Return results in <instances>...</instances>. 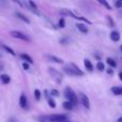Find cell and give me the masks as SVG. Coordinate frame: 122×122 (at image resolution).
I'll list each match as a JSON object with an SVG mask.
<instances>
[{
	"mask_svg": "<svg viewBox=\"0 0 122 122\" xmlns=\"http://www.w3.org/2000/svg\"><path fill=\"white\" fill-rule=\"evenodd\" d=\"M15 14H16V16L18 17L19 19H21V20H23V21H25L26 24H30V20H29V18H27V17H26V16H25V15H24V14H21L20 12H16V13H15Z\"/></svg>",
	"mask_w": 122,
	"mask_h": 122,
	"instance_id": "9a60e30c",
	"label": "cell"
},
{
	"mask_svg": "<svg viewBox=\"0 0 122 122\" xmlns=\"http://www.w3.org/2000/svg\"><path fill=\"white\" fill-rule=\"evenodd\" d=\"M48 73L51 74V76L53 77V79L55 80L57 84H61L63 79V75L60 73L59 71H57L56 69L54 67H48Z\"/></svg>",
	"mask_w": 122,
	"mask_h": 122,
	"instance_id": "277c9868",
	"label": "cell"
},
{
	"mask_svg": "<svg viewBox=\"0 0 122 122\" xmlns=\"http://www.w3.org/2000/svg\"><path fill=\"white\" fill-rule=\"evenodd\" d=\"M0 80H1L2 84L8 85V84H10V81H11V77L9 75H6V74H2V75L0 76Z\"/></svg>",
	"mask_w": 122,
	"mask_h": 122,
	"instance_id": "30bf717a",
	"label": "cell"
},
{
	"mask_svg": "<svg viewBox=\"0 0 122 122\" xmlns=\"http://www.w3.org/2000/svg\"><path fill=\"white\" fill-rule=\"evenodd\" d=\"M119 12H120L121 14H122V9H120V10H119Z\"/></svg>",
	"mask_w": 122,
	"mask_h": 122,
	"instance_id": "d6a6232c",
	"label": "cell"
},
{
	"mask_svg": "<svg viewBox=\"0 0 122 122\" xmlns=\"http://www.w3.org/2000/svg\"><path fill=\"white\" fill-rule=\"evenodd\" d=\"M110 39H112L114 42H118L120 40V33L118 31H112L110 33Z\"/></svg>",
	"mask_w": 122,
	"mask_h": 122,
	"instance_id": "7c38bea8",
	"label": "cell"
},
{
	"mask_svg": "<svg viewBox=\"0 0 122 122\" xmlns=\"http://www.w3.org/2000/svg\"><path fill=\"white\" fill-rule=\"evenodd\" d=\"M115 6H116L117 9H122V0H117L116 2H115Z\"/></svg>",
	"mask_w": 122,
	"mask_h": 122,
	"instance_id": "484cf974",
	"label": "cell"
},
{
	"mask_svg": "<svg viewBox=\"0 0 122 122\" xmlns=\"http://www.w3.org/2000/svg\"><path fill=\"white\" fill-rule=\"evenodd\" d=\"M73 104H71L70 102H67V101H65V102H63V108L64 109H66V110H72L73 109Z\"/></svg>",
	"mask_w": 122,
	"mask_h": 122,
	"instance_id": "e0dca14e",
	"label": "cell"
},
{
	"mask_svg": "<svg viewBox=\"0 0 122 122\" xmlns=\"http://www.w3.org/2000/svg\"><path fill=\"white\" fill-rule=\"evenodd\" d=\"M78 97H79L80 103L82 104V106L86 107L87 109H90V100H89V97L84 93H78Z\"/></svg>",
	"mask_w": 122,
	"mask_h": 122,
	"instance_id": "52a82bcc",
	"label": "cell"
},
{
	"mask_svg": "<svg viewBox=\"0 0 122 122\" xmlns=\"http://www.w3.org/2000/svg\"><path fill=\"white\" fill-rule=\"evenodd\" d=\"M107 73L109 74V75H114V70H112V67H109V69H107Z\"/></svg>",
	"mask_w": 122,
	"mask_h": 122,
	"instance_id": "f546056e",
	"label": "cell"
},
{
	"mask_svg": "<svg viewBox=\"0 0 122 122\" xmlns=\"http://www.w3.org/2000/svg\"><path fill=\"white\" fill-rule=\"evenodd\" d=\"M59 13H60V14H62V15L71 16V17H73V18H75V19H78V20L85 21V23H87V24H89V25H91V21H90V20H88L87 18H85V17H82V16H77V15L74 14L72 11H70L69 9H61V10L59 11Z\"/></svg>",
	"mask_w": 122,
	"mask_h": 122,
	"instance_id": "3957f363",
	"label": "cell"
},
{
	"mask_svg": "<svg viewBox=\"0 0 122 122\" xmlns=\"http://www.w3.org/2000/svg\"><path fill=\"white\" fill-rule=\"evenodd\" d=\"M107 20H108V23H109L110 27H115V21H114V19L112 18V16H109V15H108V16H107Z\"/></svg>",
	"mask_w": 122,
	"mask_h": 122,
	"instance_id": "4316f807",
	"label": "cell"
},
{
	"mask_svg": "<svg viewBox=\"0 0 122 122\" xmlns=\"http://www.w3.org/2000/svg\"><path fill=\"white\" fill-rule=\"evenodd\" d=\"M58 26H59V28H64L65 27V20H64V18H60L59 19Z\"/></svg>",
	"mask_w": 122,
	"mask_h": 122,
	"instance_id": "cb8c5ba5",
	"label": "cell"
},
{
	"mask_svg": "<svg viewBox=\"0 0 122 122\" xmlns=\"http://www.w3.org/2000/svg\"><path fill=\"white\" fill-rule=\"evenodd\" d=\"M23 67H24V70H26V71H27V70H29V63H27V62H24L23 63Z\"/></svg>",
	"mask_w": 122,
	"mask_h": 122,
	"instance_id": "f1b7e54d",
	"label": "cell"
},
{
	"mask_svg": "<svg viewBox=\"0 0 122 122\" xmlns=\"http://www.w3.org/2000/svg\"><path fill=\"white\" fill-rule=\"evenodd\" d=\"M51 93L53 97H59V91L56 90V89H53V90L51 91Z\"/></svg>",
	"mask_w": 122,
	"mask_h": 122,
	"instance_id": "83f0119b",
	"label": "cell"
},
{
	"mask_svg": "<svg viewBox=\"0 0 122 122\" xmlns=\"http://www.w3.org/2000/svg\"><path fill=\"white\" fill-rule=\"evenodd\" d=\"M63 71L67 74V75H71V76H84V72L77 67L74 63H70L69 65L63 67Z\"/></svg>",
	"mask_w": 122,
	"mask_h": 122,
	"instance_id": "7a4b0ae2",
	"label": "cell"
},
{
	"mask_svg": "<svg viewBox=\"0 0 122 122\" xmlns=\"http://www.w3.org/2000/svg\"><path fill=\"white\" fill-rule=\"evenodd\" d=\"M47 120L51 122H65L67 121V116L63 114H55V115H49L46 117Z\"/></svg>",
	"mask_w": 122,
	"mask_h": 122,
	"instance_id": "5b68a950",
	"label": "cell"
},
{
	"mask_svg": "<svg viewBox=\"0 0 122 122\" xmlns=\"http://www.w3.org/2000/svg\"><path fill=\"white\" fill-rule=\"evenodd\" d=\"M34 97H36V101H40L41 100V92L39 89H36V90H34Z\"/></svg>",
	"mask_w": 122,
	"mask_h": 122,
	"instance_id": "7402d4cb",
	"label": "cell"
},
{
	"mask_svg": "<svg viewBox=\"0 0 122 122\" xmlns=\"http://www.w3.org/2000/svg\"><path fill=\"white\" fill-rule=\"evenodd\" d=\"M64 97H65V99H66L67 102L73 104V106H76L78 104L77 94H76V93L74 92L73 89L70 88V87H66V88L64 89Z\"/></svg>",
	"mask_w": 122,
	"mask_h": 122,
	"instance_id": "6da1fadb",
	"label": "cell"
},
{
	"mask_svg": "<svg viewBox=\"0 0 122 122\" xmlns=\"http://www.w3.org/2000/svg\"><path fill=\"white\" fill-rule=\"evenodd\" d=\"M46 57H47V59H49V61H53V62L59 63V64H61V63H63V60L61 59V58L57 57V56H54V55H47Z\"/></svg>",
	"mask_w": 122,
	"mask_h": 122,
	"instance_id": "9c48e42d",
	"label": "cell"
},
{
	"mask_svg": "<svg viewBox=\"0 0 122 122\" xmlns=\"http://www.w3.org/2000/svg\"><path fill=\"white\" fill-rule=\"evenodd\" d=\"M27 103H28L27 97H26L24 93H21L20 97H19V106H20L23 109H26V108H27Z\"/></svg>",
	"mask_w": 122,
	"mask_h": 122,
	"instance_id": "ba28073f",
	"label": "cell"
},
{
	"mask_svg": "<svg viewBox=\"0 0 122 122\" xmlns=\"http://www.w3.org/2000/svg\"><path fill=\"white\" fill-rule=\"evenodd\" d=\"M118 122H122V117H120V118L118 119Z\"/></svg>",
	"mask_w": 122,
	"mask_h": 122,
	"instance_id": "1f68e13d",
	"label": "cell"
},
{
	"mask_svg": "<svg viewBox=\"0 0 122 122\" xmlns=\"http://www.w3.org/2000/svg\"><path fill=\"white\" fill-rule=\"evenodd\" d=\"M84 64H85L86 69L88 70L89 72H92V71H93V65H92V63H91V61H90V60L85 59V60H84Z\"/></svg>",
	"mask_w": 122,
	"mask_h": 122,
	"instance_id": "5bb4252c",
	"label": "cell"
},
{
	"mask_svg": "<svg viewBox=\"0 0 122 122\" xmlns=\"http://www.w3.org/2000/svg\"><path fill=\"white\" fill-rule=\"evenodd\" d=\"M48 105H49V107L55 108L56 107V102L54 101L53 99H48Z\"/></svg>",
	"mask_w": 122,
	"mask_h": 122,
	"instance_id": "d4e9b609",
	"label": "cell"
},
{
	"mask_svg": "<svg viewBox=\"0 0 122 122\" xmlns=\"http://www.w3.org/2000/svg\"><path fill=\"white\" fill-rule=\"evenodd\" d=\"M97 69L99 70V71L103 72L104 70H106V67H105V64H104L103 62H101V61H99V62L97 63Z\"/></svg>",
	"mask_w": 122,
	"mask_h": 122,
	"instance_id": "ffe728a7",
	"label": "cell"
},
{
	"mask_svg": "<svg viewBox=\"0 0 122 122\" xmlns=\"http://www.w3.org/2000/svg\"><path fill=\"white\" fill-rule=\"evenodd\" d=\"M10 36H13L15 39H18V40H21V41H26V42H30V39L26 36L25 33L20 31H16V30H13V31L10 32Z\"/></svg>",
	"mask_w": 122,
	"mask_h": 122,
	"instance_id": "8992f818",
	"label": "cell"
},
{
	"mask_svg": "<svg viewBox=\"0 0 122 122\" xmlns=\"http://www.w3.org/2000/svg\"><path fill=\"white\" fill-rule=\"evenodd\" d=\"M119 78H120V80L122 81V72H120V73H119Z\"/></svg>",
	"mask_w": 122,
	"mask_h": 122,
	"instance_id": "4dcf8cb0",
	"label": "cell"
},
{
	"mask_svg": "<svg viewBox=\"0 0 122 122\" xmlns=\"http://www.w3.org/2000/svg\"><path fill=\"white\" fill-rule=\"evenodd\" d=\"M100 3L103 4V5L105 6V8L107 9V10H112V6H110L109 4H108V2L106 1V0H100Z\"/></svg>",
	"mask_w": 122,
	"mask_h": 122,
	"instance_id": "603a6c76",
	"label": "cell"
},
{
	"mask_svg": "<svg viewBox=\"0 0 122 122\" xmlns=\"http://www.w3.org/2000/svg\"><path fill=\"white\" fill-rule=\"evenodd\" d=\"M76 28H77L81 33H88V28H87V26L84 25V24H77Z\"/></svg>",
	"mask_w": 122,
	"mask_h": 122,
	"instance_id": "8fae6325",
	"label": "cell"
},
{
	"mask_svg": "<svg viewBox=\"0 0 122 122\" xmlns=\"http://www.w3.org/2000/svg\"><path fill=\"white\" fill-rule=\"evenodd\" d=\"M112 91L115 95H122V87H112Z\"/></svg>",
	"mask_w": 122,
	"mask_h": 122,
	"instance_id": "2e32d148",
	"label": "cell"
},
{
	"mask_svg": "<svg viewBox=\"0 0 122 122\" xmlns=\"http://www.w3.org/2000/svg\"><path fill=\"white\" fill-rule=\"evenodd\" d=\"M106 62L109 64V66L112 67V69H114V67H116L117 66V63H116V61H115L114 59H112V58H107L106 59Z\"/></svg>",
	"mask_w": 122,
	"mask_h": 122,
	"instance_id": "d6986e66",
	"label": "cell"
},
{
	"mask_svg": "<svg viewBox=\"0 0 122 122\" xmlns=\"http://www.w3.org/2000/svg\"><path fill=\"white\" fill-rule=\"evenodd\" d=\"M20 58L23 60H25V62L29 63V64H32L33 63V60H32V58L30 57L29 55H27V54H21L20 55Z\"/></svg>",
	"mask_w": 122,
	"mask_h": 122,
	"instance_id": "4fadbf2b",
	"label": "cell"
},
{
	"mask_svg": "<svg viewBox=\"0 0 122 122\" xmlns=\"http://www.w3.org/2000/svg\"><path fill=\"white\" fill-rule=\"evenodd\" d=\"M120 49H121V51H122V45H121V46H120Z\"/></svg>",
	"mask_w": 122,
	"mask_h": 122,
	"instance_id": "836d02e7",
	"label": "cell"
},
{
	"mask_svg": "<svg viewBox=\"0 0 122 122\" xmlns=\"http://www.w3.org/2000/svg\"><path fill=\"white\" fill-rule=\"evenodd\" d=\"M28 4L31 6V9H30V10H33L34 12L38 13V5L36 4V2H33V1H28Z\"/></svg>",
	"mask_w": 122,
	"mask_h": 122,
	"instance_id": "44dd1931",
	"label": "cell"
},
{
	"mask_svg": "<svg viewBox=\"0 0 122 122\" xmlns=\"http://www.w3.org/2000/svg\"><path fill=\"white\" fill-rule=\"evenodd\" d=\"M2 48L4 49V51H6V53H9V54H11L12 56H16V54H15V51H13L11 47H9V46H6V45H2Z\"/></svg>",
	"mask_w": 122,
	"mask_h": 122,
	"instance_id": "ac0fdd59",
	"label": "cell"
}]
</instances>
